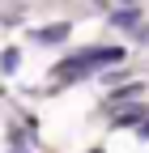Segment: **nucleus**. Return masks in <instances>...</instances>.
I'll use <instances>...</instances> for the list:
<instances>
[{
	"instance_id": "f257e3e1",
	"label": "nucleus",
	"mask_w": 149,
	"mask_h": 153,
	"mask_svg": "<svg viewBox=\"0 0 149 153\" xmlns=\"http://www.w3.org/2000/svg\"><path fill=\"white\" fill-rule=\"evenodd\" d=\"M81 60H85V68H94V64H115V60H124V51H119V47H98V51H85Z\"/></svg>"
},
{
	"instance_id": "f03ea898",
	"label": "nucleus",
	"mask_w": 149,
	"mask_h": 153,
	"mask_svg": "<svg viewBox=\"0 0 149 153\" xmlns=\"http://www.w3.org/2000/svg\"><path fill=\"white\" fill-rule=\"evenodd\" d=\"M39 38H43V43H60V38H68V26H51V30H43Z\"/></svg>"
},
{
	"instance_id": "7ed1b4c3",
	"label": "nucleus",
	"mask_w": 149,
	"mask_h": 153,
	"mask_svg": "<svg viewBox=\"0 0 149 153\" xmlns=\"http://www.w3.org/2000/svg\"><path fill=\"white\" fill-rule=\"evenodd\" d=\"M115 26H136V9H124V13H115Z\"/></svg>"
}]
</instances>
